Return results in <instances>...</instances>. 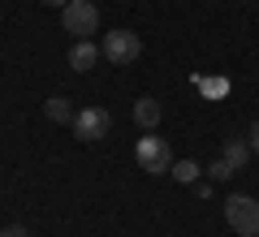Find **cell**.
I'll list each match as a JSON object with an SVG mask.
<instances>
[{"label": "cell", "instance_id": "1", "mask_svg": "<svg viewBox=\"0 0 259 237\" xmlns=\"http://www.w3.org/2000/svg\"><path fill=\"white\" fill-rule=\"evenodd\" d=\"M225 220L238 237H259V203L250 194H229L225 199Z\"/></svg>", "mask_w": 259, "mask_h": 237}, {"label": "cell", "instance_id": "2", "mask_svg": "<svg viewBox=\"0 0 259 237\" xmlns=\"http://www.w3.org/2000/svg\"><path fill=\"white\" fill-rule=\"evenodd\" d=\"M134 155H139V168H143L147 177H160V173H168V168H173V147H168L164 138H156L151 129L139 138Z\"/></svg>", "mask_w": 259, "mask_h": 237}, {"label": "cell", "instance_id": "3", "mask_svg": "<svg viewBox=\"0 0 259 237\" xmlns=\"http://www.w3.org/2000/svg\"><path fill=\"white\" fill-rule=\"evenodd\" d=\"M61 26L74 39H91L95 30H100V9H95V0H69V5L61 9Z\"/></svg>", "mask_w": 259, "mask_h": 237}, {"label": "cell", "instance_id": "4", "mask_svg": "<svg viewBox=\"0 0 259 237\" xmlns=\"http://www.w3.org/2000/svg\"><path fill=\"white\" fill-rule=\"evenodd\" d=\"M100 52L108 56L112 65H134L143 56V39L134 35V30H112V35H104Z\"/></svg>", "mask_w": 259, "mask_h": 237}, {"label": "cell", "instance_id": "5", "mask_svg": "<svg viewBox=\"0 0 259 237\" xmlns=\"http://www.w3.org/2000/svg\"><path fill=\"white\" fill-rule=\"evenodd\" d=\"M108 129H112L108 108H82L74 117V134L82 138V143H100V138H108Z\"/></svg>", "mask_w": 259, "mask_h": 237}, {"label": "cell", "instance_id": "6", "mask_svg": "<svg viewBox=\"0 0 259 237\" xmlns=\"http://www.w3.org/2000/svg\"><path fill=\"white\" fill-rule=\"evenodd\" d=\"M100 48L91 43V39H74V48H69V69H78V73H87V69H95L100 65Z\"/></svg>", "mask_w": 259, "mask_h": 237}, {"label": "cell", "instance_id": "7", "mask_svg": "<svg viewBox=\"0 0 259 237\" xmlns=\"http://www.w3.org/2000/svg\"><path fill=\"white\" fill-rule=\"evenodd\" d=\"M221 155H225V160H229V164L242 173V168L250 164V143H246L242 134H229V138H225V147H221Z\"/></svg>", "mask_w": 259, "mask_h": 237}, {"label": "cell", "instance_id": "8", "mask_svg": "<svg viewBox=\"0 0 259 237\" xmlns=\"http://www.w3.org/2000/svg\"><path fill=\"white\" fill-rule=\"evenodd\" d=\"M134 121H139L143 129H156L160 125V104L151 100V95H143V100L134 104Z\"/></svg>", "mask_w": 259, "mask_h": 237}, {"label": "cell", "instance_id": "9", "mask_svg": "<svg viewBox=\"0 0 259 237\" xmlns=\"http://www.w3.org/2000/svg\"><path fill=\"white\" fill-rule=\"evenodd\" d=\"M44 112H48V121H56V125H65V121L74 125V108H69V100H61V95H56V100H48Z\"/></svg>", "mask_w": 259, "mask_h": 237}, {"label": "cell", "instance_id": "10", "mask_svg": "<svg viewBox=\"0 0 259 237\" xmlns=\"http://www.w3.org/2000/svg\"><path fill=\"white\" fill-rule=\"evenodd\" d=\"M168 173H173L177 181H194V177H199V164H194V160H182V164H173Z\"/></svg>", "mask_w": 259, "mask_h": 237}, {"label": "cell", "instance_id": "11", "mask_svg": "<svg viewBox=\"0 0 259 237\" xmlns=\"http://www.w3.org/2000/svg\"><path fill=\"white\" fill-rule=\"evenodd\" d=\"M233 173H238V168H233L229 160H225V155H221V160H216V164H212V177H216V181H229Z\"/></svg>", "mask_w": 259, "mask_h": 237}, {"label": "cell", "instance_id": "12", "mask_svg": "<svg viewBox=\"0 0 259 237\" xmlns=\"http://www.w3.org/2000/svg\"><path fill=\"white\" fill-rule=\"evenodd\" d=\"M0 237H30V233L22 224H9V228H0Z\"/></svg>", "mask_w": 259, "mask_h": 237}, {"label": "cell", "instance_id": "13", "mask_svg": "<svg viewBox=\"0 0 259 237\" xmlns=\"http://www.w3.org/2000/svg\"><path fill=\"white\" fill-rule=\"evenodd\" d=\"M44 5H61V9H65V5H69V0H44Z\"/></svg>", "mask_w": 259, "mask_h": 237}, {"label": "cell", "instance_id": "14", "mask_svg": "<svg viewBox=\"0 0 259 237\" xmlns=\"http://www.w3.org/2000/svg\"><path fill=\"white\" fill-rule=\"evenodd\" d=\"M255 147H259V121H255Z\"/></svg>", "mask_w": 259, "mask_h": 237}]
</instances>
